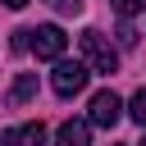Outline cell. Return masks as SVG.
<instances>
[{
	"label": "cell",
	"instance_id": "cell-9",
	"mask_svg": "<svg viewBox=\"0 0 146 146\" xmlns=\"http://www.w3.org/2000/svg\"><path fill=\"white\" fill-rule=\"evenodd\" d=\"M110 5H114L123 18H132V14H141V9H146V0H110Z\"/></svg>",
	"mask_w": 146,
	"mask_h": 146
},
{
	"label": "cell",
	"instance_id": "cell-11",
	"mask_svg": "<svg viewBox=\"0 0 146 146\" xmlns=\"http://www.w3.org/2000/svg\"><path fill=\"white\" fill-rule=\"evenodd\" d=\"M27 32H32V27H18L14 41H9V50H27Z\"/></svg>",
	"mask_w": 146,
	"mask_h": 146
},
{
	"label": "cell",
	"instance_id": "cell-12",
	"mask_svg": "<svg viewBox=\"0 0 146 146\" xmlns=\"http://www.w3.org/2000/svg\"><path fill=\"white\" fill-rule=\"evenodd\" d=\"M132 41H137V32H132V23H123L119 27V46H132Z\"/></svg>",
	"mask_w": 146,
	"mask_h": 146
},
{
	"label": "cell",
	"instance_id": "cell-7",
	"mask_svg": "<svg viewBox=\"0 0 146 146\" xmlns=\"http://www.w3.org/2000/svg\"><path fill=\"white\" fill-rule=\"evenodd\" d=\"M32 96H36V73H18V78H14V87H9V96H5V100H9V105H27V100H32Z\"/></svg>",
	"mask_w": 146,
	"mask_h": 146
},
{
	"label": "cell",
	"instance_id": "cell-14",
	"mask_svg": "<svg viewBox=\"0 0 146 146\" xmlns=\"http://www.w3.org/2000/svg\"><path fill=\"white\" fill-rule=\"evenodd\" d=\"M141 146H146V141H141Z\"/></svg>",
	"mask_w": 146,
	"mask_h": 146
},
{
	"label": "cell",
	"instance_id": "cell-10",
	"mask_svg": "<svg viewBox=\"0 0 146 146\" xmlns=\"http://www.w3.org/2000/svg\"><path fill=\"white\" fill-rule=\"evenodd\" d=\"M46 5H55L59 14H82V0H46Z\"/></svg>",
	"mask_w": 146,
	"mask_h": 146
},
{
	"label": "cell",
	"instance_id": "cell-3",
	"mask_svg": "<svg viewBox=\"0 0 146 146\" xmlns=\"http://www.w3.org/2000/svg\"><path fill=\"white\" fill-rule=\"evenodd\" d=\"M87 78H91V68L82 64V59H55V73H50V87H55V96H78L82 87H87Z\"/></svg>",
	"mask_w": 146,
	"mask_h": 146
},
{
	"label": "cell",
	"instance_id": "cell-2",
	"mask_svg": "<svg viewBox=\"0 0 146 146\" xmlns=\"http://www.w3.org/2000/svg\"><path fill=\"white\" fill-rule=\"evenodd\" d=\"M27 50H36V59H64L68 36H64V27H59V23H41V27H32V32H27Z\"/></svg>",
	"mask_w": 146,
	"mask_h": 146
},
{
	"label": "cell",
	"instance_id": "cell-1",
	"mask_svg": "<svg viewBox=\"0 0 146 146\" xmlns=\"http://www.w3.org/2000/svg\"><path fill=\"white\" fill-rule=\"evenodd\" d=\"M78 41H82V59H87V68H96V73H114V68H119V50L105 41V32L87 27Z\"/></svg>",
	"mask_w": 146,
	"mask_h": 146
},
{
	"label": "cell",
	"instance_id": "cell-5",
	"mask_svg": "<svg viewBox=\"0 0 146 146\" xmlns=\"http://www.w3.org/2000/svg\"><path fill=\"white\" fill-rule=\"evenodd\" d=\"M55 146H91V123H82V119H68V123H59V132H55Z\"/></svg>",
	"mask_w": 146,
	"mask_h": 146
},
{
	"label": "cell",
	"instance_id": "cell-8",
	"mask_svg": "<svg viewBox=\"0 0 146 146\" xmlns=\"http://www.w3.org/2000/svg\"><path fill=\"white\" fill-rule=\"evenodd\" d=\"M128 114H132V119H137V123L146 128V87H141V91H137V96L128 100Z\"/></svg>",
	"mask_w": 146,
	"mask_h": 146
},
{
	"label": "cell",
	"instance_id": "cell-13",
	"mask_svg": "<svg viewBox=\"0 0 146 146\" xmlns=\"http://www.w3.org/2000/svg\"><path fill=\"white\" fill-rule=\"evenodd\" d=\"M0 5H5V9H23L27 0H0Z\"/></svg>",
	"mask_w": 146,
	"mask_h": 146
},
{
	"label": "cell",
	"instance_id": "cell-6",
	"mask_svg": "<svg viewBox=\"0 0 146 146\" xmlns=\"http://www.w3.org/2000/svg\"><path fill=\"white\" fill-rule=\"evenodd\" d=\"M5 146H46V123H18V128H9Z\"/></svg>",
	"mask_w": 146,
	"mask_h": 146
},
{
	"label": "cell",
	"instance_id": "cell-4",
	"mask_svg": "<svg viewBox=\"0 0 146 146\" xmlns=\"http://www.w3.org/2000/svg\"><path fill=\"white\" fill-rule=\"evenodd\" d=\"M119 119H123V100H119L110 87L96 91V96H91V123H96V128H114Z\"/></svg>",
	"mask_w": 146,
	"mask_h": 146
}]
</instances>
